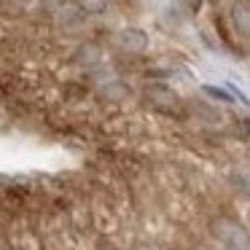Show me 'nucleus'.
<instances>
[{
    "label": "nucleus",
    "mask_w": 250,
    "mask_h": 250,
    "mask_svg": "<svg viewBox=\"0 0 250 250\" xmlns=\"http://www.w3.org/2000/svg\"><path fill=\"white\" fill-rule=\"evenodd\" d=\"M210 231L215 234L221 242H226L234 250H248V231H245L242 223H237L234 218H215L210 223Z\"/></svg>",
    "instance_id": "1"
},
{
    "label": "nucleus",
    "mask_w": 250,
    "mask_h": 250,
    "mask_svg": "<svg viewBox=\"0 0 250 250\" xmlns=\"http://www.w3.org/2000/svg\"><path fill=\"white\" fill-rule=\"evenodd\" d=\"M146 97H148V103L159 110H172L175 105H178V94L169 86H164V83H151V86L146 89Z\"/></svg>",
    "instance_id": "2"
},
{
    "label": "nucleus",
    "mask_w": 250,
    "mask_h": 250,
    "mask_svg": "<svg viewBox=\"0 0 250 250\" xmlns=\"http://www.w3.org/2000/svg\"><path fill=\"white\" fill-rule=\"evenodd\" d=\"M119 43H121V49L129 51V54H143V51L148 49V35L137 27H126V30H121Z\"/></svg>",
    "instance_id": "3"
},
{
    "label": "nucleus",
    "mask_w": 250,
    "mask_h": 250,
    "mask_svg": "<svg viewBox=\"0 0 250 250\" xmlns=\"http://www.w3.org/2000/svg\"><path fill=\"white\" fill-rule=\"evenodd\" d=\"M132 89L124 81H108V86L100 89V97L108 100V103H121V100H129Z\"/></svg>",
    "instance_id": "4"
},
{
    "label": "nucleus",
    "mask_w": 250,
    "mask_h": 250,
    "mask_svg": "<svg viewBox=\"0 0 250 250\" xmlns=\"http://www.w3.org/2000/svg\"><path fill=\"white\" fill-rule=\"evenodd\" d=\"M76 62H78V65H83V67H97L100 62H103V51H100L97 43H86V46L78 49Z\"/></svg>",
    "instance_id": "5"
},
{
    "label": "nucleus",
    "mask_w": 250,
    "mask_h": 250,
    "mask_svg": "<svg viewBox=\"0 0 250 250\" xmlns=\"http://www.w3.org/2000/svg\"><path fill=\"white\" fill-rule=\"evenodd\" d=\"M205 94H207V97H212V100H223V103H234V100H231V94H229V92H223V89H215V86H205Z\"/></svg>",
    "instance_id": "6"
}]
</instances>
